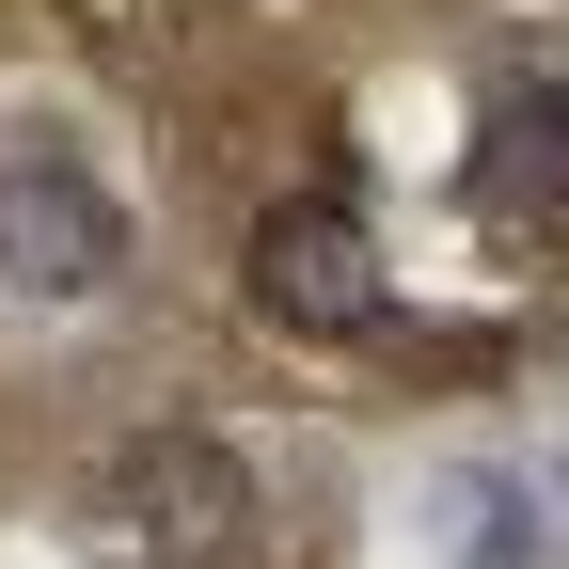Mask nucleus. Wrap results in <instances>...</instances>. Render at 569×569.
Wrapping results in <instances>:
<instances>
[{
  "label": "nucleus",
  "mask_w": 569,
  "mask_h": 569,
  "mask_svg": "<svg viewBox=\"0 0 569 569\" xmlns=\"http://www.w3.org/2000/svg\"><path fill=\"white\" fill-rule=\"evenodd\" d=\"M238 301L269 332H301V348H365L396 317V269H380V238H365L348 190H284V206H253V238H238Z\"/></svg>",
  "instance_id": "obj_1"
},
{
  "label": "nucleus",
  "mask_w": 569,
  "mask_h": 569,
  "mask_svg": "<svg viewBox=\"0 0 569 569\" xmlns=\"http://www.w3.org/2000/svg\"><path fill=\"white\" fill-rule=\"evenodd\" d=\"M96 522L127 553H159V569H222L269 507H253V459L222 443V427H127V443L96 459Z\"/></svg>",
  "instance_id": "obj_2"
},
{
  "label": "nucleus",
  "mask_w": 569,
  "mask_h": 569,
  "mask_svg": "<svg viewBox=\"0 0 569 569\" xmlns=\"http://www.w3.org/2000/svg\"><path fill=\"white\" fill-rule=\"evenodd\" d=\"M127 284V206L63 142H0V301H111Z\"/></svg>",
  "instance_id": "obj_3"
},
{
  "label": "nucleus",
  "mask_w": 569,
  "mask_h": 569,
  "mask_svg": "<svg viewBox=\"0 0 569 569\" xmlns=\"http://www.w3.org/2000/svg\"><path fill=\"white\" fill-rule=\"evenodd\" d=\"M443 522H459V538H443L459 569H538V553H553V522H538V490H522V475H459V490H443Z\"/></svg>",
  "instance_id": "obj_4"
},
{
  "label": "nucleus",
  "mask_w": 569,
  "mask_h": 569,
  "mask_svg": "<svg viewBox=\"0 0 569 569\" xmlns=\"http://www.w3.org/2000/svg\"><path fill=\"white\" fill-rule=\"evenodd\" d=\"M507 142H522V190H538V222H569V63L522 96V127H507Z\"/></svg>",
  "instance_id": "obj_5"
}]
</instances>
